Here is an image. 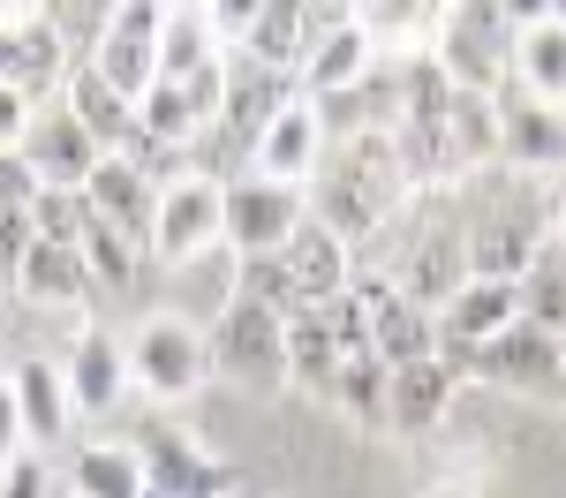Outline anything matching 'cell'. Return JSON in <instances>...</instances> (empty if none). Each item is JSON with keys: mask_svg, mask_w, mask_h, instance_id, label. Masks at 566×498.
Masks as SVG:
<instances>
[{"mask_svg": "<svg viewBox=\"0 0 566 498\" xmlns=\"http://www.w3.org/2000/svg\"><path fill=\"white\" fill-rule=\"evenodd\" d=\"M431 61L446 68V84L453 91H483V98H499V91L514 84V8H476V0H461V8H438L431 23Z\"/></svg>", "mask_w": 566, "mask_h": 498, "instance_id": "obj_1", "label": "cell"}, {"mask_svg": "<svg viewBox=\"0 0 566 498\" xmlns=\"http://www.w3.org/2000/svg\"><path fill=\"white\" fill-rule=\"evenodd\" d=\"M205 378H212L205 325H189V317L159 310V317H144V325L129 332V393H144V401H159V407H175V401H189Z\"/></svg>", "mask_w": 566, "mask_h": 498, "instance_id": "obj_2", "label": "cell"}, {"mask_svg": "<svg viewBox=\"0 0 566 498\" xmlns=\"http://www.w3.org/2000/svg\"><path fill=\"white\" fill-rule=\"evenodd\" d=\"M303 220H310V204H303L295 181L234 174L219 189V250H227V257H280Z\"/></svg>", "mask_w": 566, "mask_h": 498, "instance_id": "obj_3", "label": "cell"}, {"mask_svg": "<svg viewBox=\"0 0 566 498\" xmlns=\"http://www.w3.org/2000/svg\"><path fill=\"white\" fill-rule=\"evenodd\" d=\"M205 348H212V370H227V378H242V385H280V378H287V317L227 295L219 317L205 325Z\"/></svg>", "mask_w": 566, "mask_h": 498, "instance_id": "obj_4", "label": "cell"}, {"mask_svg": "<svg viewBox=\"0 0 566 498\" xmlns=\"http://www.w3.org/2000/svg\"><path fill=\"white\" fill-rule=\"evenodd\" d=\"M69 45L53 39V23H45V8H31V0H8L0 8V84L23 91L31 106H53L61 98V84H69Z\"/></svg>", "mask_w": 566, "mask_h": 498, "instance_id": "obj_5", "label": "cell"}, {"mask_svg": "<svg viewBox=\"0 0 566 498\" xmlns=\"http://www.w3.org/2000/svg\"><path fill=\"white\" fill-rule=\"evenodd\" d=\"M348 295L363 303V325H370V356L386 370H408V362H431L438 356V317L416 310L386 272H355Z\"/></svg>", "mask_w": 566, "mask_h": 498, "instance_id": "obj_6", "label": "cell"}, {"mask_svg": "<svg viewBox=\"0 0 566 498\" xmlns=\"http://www.w3.org/2000/svg\"><path fill=\"white\" fill-rule=\"evenodd\" d=\"M129 446H136V460H144V484L159 498H227L234 491V468L212 460V453L197 446L189 431H175V423H144Z\"/></svg>", "mask_w": 566, "mask_h": 498, "instance_id": "obj_7", "label": "cell"}, {"mask_svg": "<svg viewBox=\"0 0 566 498\" xmlns=\"http://www.w3.org/2000/svg\"><path fill=\"white\" fill-rule=\"evenodd\" d=\"M469 378H483V385H514V393H559L566 340L522 317V325H506L499 340H483L476 356H469Z\"/></svg>", "mask_w": 566, "mask_h": 498, "instance_id": "obj_8", "label": "cell"}, {"mask_svg": "<svg viewBox=\"0 0 566 498\" xmlns=\"http://www.w3.org/2000/svg\"><path fill=\"white\" fill-rule=\"evenodd\" d=\"M61 378H69L76 423H84V415H114V407L129 401V348H122L106 325H76L69 348H61Z\"/></svg>", "mask_w": 566, "mask_h": 498, "instance_id": "obj_9", "label": "cell"}, {"mask_svg": "<svg viewBox=\"0 0 566 498\" xmlns=\"http://www.w3.org/2000/svg\"><path fill=\"white\" fill-rule=\"evenodd\" d=\"M219 250V181L189 174L175 189H159V212H151V257L159 265H197Z\"/></svg>", "mask_w": 566, "mask_h": 498, "instance_id": "obj_10", "label": "cell"}, {"mask_svg": "<svg viewBox=\"0 0 566 498\" xmlns=\"http://www.w3.org/2000/svg\"><path fill=\"white\" fill-rule=\"evenodd\" d=\"M392 287L416 303V310H446L476 272H469V226H423V242L416 250H400V265L386 272Z\"/></svg>", "mask_w": 566, "mask_h": 498, "instance_id": "obj_11", "label": "cell"}, {"mask_svg": "<svg viewBox=\"0 0 566 498\" xmlns=\"http://www.w3.org/2000/svg\"><path fill=\"white\" fill-rule=\"evenodd\" d=\"M159 15L167 8H151V0H129V8H114V23H106V39L91 53V68L106 76V84L122 91V98H144V91L159 84Z\"/></svg>", "mask_w": 566, "mask_h": 498, "instance_id": "obj_12", "label": "cell"}, {"mask_svg": "<svg viewBox=\"0 0 566 498\" xmlns=\"http://www.w3.org/2000/svg\"><path fill=\"white\" fill-rule=\"evenodd\" d=\"M15 159H23V174L39 181V189H84L91 167H98L106 151H98V144L76 129V114L53 98V106H39V121H31V136H23Z\"/></svg>", "mask_w": 566, "mask_h": 498, "instance_id": "obj_13", "label": "cell"}, {"mask_svg": "<svg viewBox=\"0 0 566 498\" xmlns=\"http://www.w3.org/2000/svg\"><path fill=\"white\" fill-rule=\"evenodd\" d=\"M317 167H325V114H317L310 98H287V106L264 121V136L250 144V174L295 181V189H303Z\"/></svg>", "mask_w": 566, "mask_h": 498, "instance_id": "obj_14", "label": "cell"}, {"mask_svg": "<svg viewBox=\"0 0 566 498\" xmlns=\"http://www.w3.org/2000/svg\"><path fill=\"white\" fill-rule=\"evenodd\" d=\"M499 167L506 174H566V121L552 114V106H536V98H499Z\"/></svg>", "mask_w": 566, "mask_h": 498, "instance_id": "obj_15", "label": "cell"}, {"mask_svg": "<svg viewBox=\"0 0 566 498\" xmlns=\"http://www.w3.org/2000/svg\"><path fill=\"white\" fill-rule=\"evenodd\" d=\"M8 393H15V415H23V446L45 453L76 431V407H69V378L53 356H15L8 362Z\"/></svg>", "mask_w": 566, "mask_h": 498, "instance_id": "obj_16", "label": "cell"}, {"mask_svg": "<svg viewBox=\"0 0 566 498\" xmlns=\"http://www.w3.org/2000/svg\"><path fill=\"white\" fill-rule=\"evenodd\" d=\"M514 91L536 106H566V23L552 8H514Z\"/></svg>", "mask_w": 566, "mask_h": 498, "instance_id": "obj_17", "label": "cell"}, {"mask_svg": "<svg viewBox=\"0 0 566 498\" xmlns=\"http://www.w3.org/2000/svg\"><path fill=\"white\" fill-rule=\"evenodd\" d=\"M84 204H91V220L98 226H114L122 242H136L144 257H151V212H159V189L136 174L129 159H98L84 181Z\"/></svg>", "mask_w": 566, "mask_h": 498, "instance_id": "obj_18", "label": "cell"}, {"mask_svg": "<svg viewBox=\"0 0 566 498\" xmlns=\"http://www.w3.org/2000/svg\"><path fill=\"white\" fill-rule=\"evenodd\" d=\"M370 68H378V53H370V39L355 31V8H348V23H333L325 39H310L303 68H295V91H303L310 106H333V98H348Z\"/></svg>", "mask_w": 566, "mask_h": 498, "instance_id": "obj_19", "label": "cell"}, {"mask_svg": "<svg viewBox=\"0 0 566 498\" xmlns=\"http://www.w3.org/2000/svg\"><path fill=\"white\" fill-rule=\"evenodd\" d=\"M287 98H303V91H295V76H272V68H258V61H250V53H227V98H219V129L234 136L242 151L264 136V121H272Z\"/></svg>", "mask_w": 566, "mask_h": 498, "instance_id": "obj_20", "label": "cell"}, {"mask_svg": "<svg viewBox=\"0 0 566 498\" xmlns=\"http://www.w3.org/2000/svg\"><path fill=\"white\" fill-rule=\"evenodd\" d=\"M280 265H287V279H295L303 310H325L333 295H348V279H355V250L340 242V234H325L317 220H303V226H295V242L280 250Z\"/></svg>", "mask_w": 566, "mask_h": 498, "instance_id": "obj_21", "label": "cell"}, {"mask_svg": "<svg viewBox=\"0 0 566 498\" xmlns=\"http://www.w3.org/2000/svg\"><path fill=\"white\" fill-rule=\"evenodd\" d=\"M8 287H15L31 310H45V317H84V303H91L84 257H76V250H53V242H31Z\"/></svg>", "mask_w": 566, "mask_h": 498, "instance_id": "obj_22", "label": "cell"}, {"mask_svg": "<svg viewBox=\"0 0 566 498\" xmlns=\"http://www.w3.org/2000/svg\"><path fill=\"white\" fill-rule=\"evenodd\" d=\"M506 325H522V287H514V279H469V287L438 310V340L483 348V340H499Z\"/></svg>", "mask_w": 566, "mask_h": 498, "instance_id": "obj_23", "label": "cell"}, {"mask_svg": "<svg viewBox=\"0 0 566 498\" xmlns=\"http://www.w3.org/2000/svg\"><path fill=\"white\" fill-rule=\"evenodd\" d=\"M61 106L76 114V129H84L91 144L106 151V159H114V151H129V136H136V106H129V98H122L114 84H106V76H98L91 61H76V68H69V84H61Z\"/></svg>", "mask_w": 566, "mask_h": 498, "instance_id": "obj_24", "label": "cell"}, {"mask_svg": "<svg viewBox=\"0 0 566 498\" xmlns=\"http://www.w3.org/2000/svg\"><path fill=\"white\" fill-rule=\"evenodd\" d=\"M453 370L446 362H408V370H392L386 385V431H400V438H423V431H438L446 423V407H453Z\"/></svg>", "mask_w": 566, "mask_h": 498, "instance_id": "obj_25", "label": "cell"}, {"mask_svg": "<svg viewBox=\"0 0 566 498\" xmlns=\"http://www.w3.org/2000/svg\"><path fill=\"white\" fill-rule=\"evenodd\" d=\"M219 61H227V45H219L205 0L159 15V76H167V84H189V76H205V68H219Z\"/></svg>", "mask_w": 566, "mask_h": 498, "instance_id": "obj_26", "label": "cell"}, {"mask_svg": "<svg viewBox=\"0 0 566 498\" xmlns=\"http://www.w3.org/2000/svg\"><path fill=\"white\" fill-rule=\"evenodd\" d=\"M476 167H499V98L453 91V106H446V174H476Z\"/></svg>", "mask_w": 566, "mask_h": 498, "instance_id": "obj_27", "label": "cell"}, {"mask_svg": "<svg viewBox=\"0 0 566 498\" xmlns=\"http://www.w3.org/2000/svg\"><path fill=\"white\" fill-rule=\"evenodd\" d=\"M144 460H136L129 438H91L69 460V498H144Z\"/></svg>", "mask_w": 566, "mask_h": 498, "instance_id": "obj_28", "label": "cell"}, {"mask_svg": "<svg viewBox=\"0 0 566 498\" xmlns=\"http://www.w3.org/2000/svg\"><path fill=\"white\" fill-rule=\"evenodd\" d=\"M234 53H250L258 68L272 76H295L310 53V31H303V0H258V15H250V39L234 45Z\"/></svg>", "mask_w": 566, "mask_h": 498, "instance_id": "obj_29", "label": "cell"}, {"mask_svg": "<svg viewBox=\"0 0 566 498\" xmlns=\"http://www.w3.org/2000/svg\"><path fill=\"white\" fill-rule=\"evenodd\" d=\"M287 378H295L303 393H325V401H333V385H340V348H333V332H325L317 310L287 317Z\"/></svg>", "mask_w": 566, "mask_h": 498, "instance_id": "obj_30", "label": "cell"}, {"mask_svg": "<svg viewBox=\"0 0 566 498\" xmlns=\"http://www.w3.org/2000/svg\"><path fill=\"white\" fill-rule=\"evenodd\" d=\"M136 136H151V144H167V151H189L197 136H205V121H197V106H189V91L181 84H159L136 98Z\"/></svg>", "mask_w": 566, "mask_h": 498, "instance_id": "obj_31", "label": "cell"}, {"mask_svg": "<svg viewBox=\"0 0 566 498\" xmlns=\"http://www.w3.org/2000/svg\"><path fill=\"white\" fill-rule=\"evenodd\" d=\"M23 212H31V234L53 242V250H84V234L98 226V220H91V204H84V189H39Z\"/></svg>", "mask_w": 566, "mask_h": 498, "instance_id": "obj_32", "label": "cell"}, {"mask_svg": "<svg viewBox=\"0 0 566 498\" xmlns=\"http://www.w3.org/2000/svg\"><path fill=\"white\" fill-rule=\"evenodd\" d=\"M522 317L566 340V257H559V250H544V257L528 265V279H522Z\"/></svg>", "mask_w": 566, "mask_h": 498, "instance_id": "obj_33", "label": "cell"}, {"mask_svg": "<svg viewBox=\"0 0 566 498\" xmlns=\"http://www.w3.org/2000/svg\"><path fill=\"white\" fill-rule=\"evenodd\" d=\"M76 257H84V272H91V295H106V287H129L136 265H144V250H136V242H122L114 226H91Z\"/></svg>", "mask_w": 566, "mask_h": 498, "instance_id": "obj_34", "label": "cell"}, {"mask_svg": "<svg viewBox=\"0 0 566 498\" xmlns=\"http://www.w3.org/2000/svg\"><path fill=\"white\" fill-rule=\"evenodd\" d=\"M386 385H392V370L378 356H363V362H340V385H333V401L348 407L355 423H378L386 431Z\"/></svg>", "mask_w": 566, "mask_h": 498, "instance_id": "obj_35", "label": "cell"}, {"mask_svg": "<svg viewBox=\"0 0 566 498\" xmlns=\"http://www.w3.org/2000/svg\"><path fill=\"white\" fill-rule=\"evenodd\" d=\"M45 23H53V39L69 45V61H91L98 39H106V23H114V8H45Z\"/></svg>", "mask_w": 566, "mask_h": 498, "instance_id": "obj_36", "label": "cell"}, {"mask_svg": "<svg viewBox=\"0 0 566 498\" xmlns=\"http://www.w3.org/2000/svg\"><path fill=\"white\" fill-rule=\"evenodd\" d=\"M317 317H325V332H333L340 362H363V356H370V325H363V303H355V295H333Z\"/></svg>", "mask_w": 566, "mask_h": 498, "instance_id": "obj_37", "label": "cell"}, {"mask_svg": "<svg viewBox=\"0 0 566 498\" xmlns=\"http://www.w3.org/2000/svg\"><path fill=\"white\" fill-rule=\"evenodd\" d=\"M0 498H53V468H45V453H15L8 468H0Z\"/></svg>", "mask_w": 566, "mask_h": 498, "instance_id": "obj_38", "label": "cell"}, {"mask_svg": "<svg viewBox=\"0 0 566 498\" xmlns=\"http://www.w3.org/2000/svg\"><path fill=\"white\" fill-rule=\"evenodd\" d=\"M31 121H39V106H31L23 91H8V84H0V159H15V151H23Z\"/></svg>", "mask_w": 566, "mask_h": 498, "instance_id": "obj_39", "label": "cell"}, {"mask_svg": "<svg viewBox=\"0 0 566 498\" xmlns=\"http://www.w3.org/2000/svg\"><path fill=\"white\" fill-rule=\"evenodd\" d=\"M544 250H559V257H566V174L544 181Z\"/></svg>", "mask_w": 566, "mask_h": 498, "instance_id": "obj_40", "label": "cell"}, {"mask_svg": "<svg viewBox=\"0 0 566 498\" xmlns=\"http://www.w3.org/2000/svg\"><path fill=\"white\" fill-rule=\"evenodd\" d=\"M23 453V415H15V393H8V370H0V468Z\"/></svg>", "mask_w": 566, "mask_h": 498, "instance_id": "obj_41", "label": "cell"}, {"mask_svg": "<svg viewBox=\"0 0 566 498\" xmlns=\"http://www.w3.org/2000/svg\"><path fill=\"white\" fill-rule=\"evenodd\" d=\"M552 15H559V23H566V0H552Z\"/></svg>", "mask_w": 566, "mask_h": 498, "instance_id": "obj_42", "label": "cell"}, {"mask_svg": "<svg viewBox=\"0 0 566 498\" xmlns=\"http://www.w3.org/2000/svg\"><path fill=\"white\" fill-rule=\"evenodd\" d=\"M559 415H566V378H559Z\"/></svg>", "mask_w": 566, "mask_h": 498, "instance_id": "obj_43", "label": "cell"}, {"mask_svg": "<svg viewBox=\"0 0 566 498\" xmlns=\"http://www.w3.org/2000/svg\"><path fill=\"white\" fill-rule=\"evenodd\" d=\"M144 498H159V491H144Z\"/></svg>", "mask_w": 566, "mask_h": 498, "instance_id": "obj_44", "label": "cell"}, {"mask_svg": "<svg viewBox=\"0 0 566 498\" xmlns=\"http://www.w3.org/2000/svg\"><path fill=\"white\" fill-rule=\"evenodd\" d=\"M559 121H566V106H559Z\"/></svg>", "mask_w": 566, "mask_h": 498, "instance_id": "obj_45", "label": "cell"}]
</instances>
